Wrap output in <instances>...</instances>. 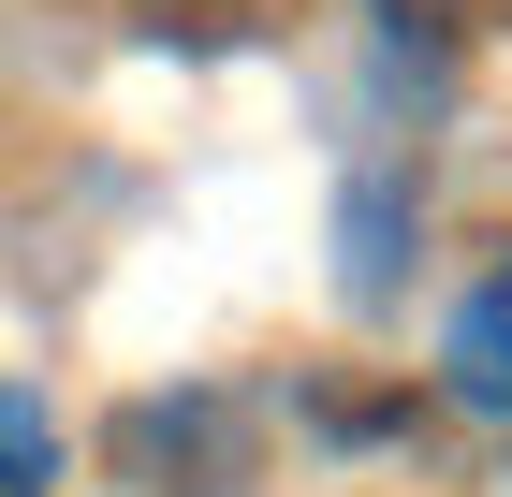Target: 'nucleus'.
Instances as JSON below:
<instances>
[{
  "instance_id": "1",
  "label": "nucleus",
  "mask_w": 512,
  "mask_h": 497,
  "mask_svg": "<svg viewBox=\"0 0 512 497\" xmlns=\"http://www.w3.org/2000/svg\"><path fill=\"white\" fill-rule=\"evenodd\" d=\"M118 483L132 497H235L249 483V424L220 410V395H147V410H118Z\"/></svg>"
},
{
  "instance_id": "2",
  "label": "nucleus",
  "mask_w": 512,
  "mask_h": 497,
  "mask_svg": "<svg viewBox=\"0 0 512 497\" xmlns=\"http://www.w3.org/2000/svg\"><path fill=\"white\" fill-rule=\"evenodd\" d=\"M439 381L469 395V410H512V264L454 307V337H439Z\"/></svg>"
},
{
  "instance_id": "3",
  "label": "nucleus",
  "mask_w": 512,
  "mask_h": 497,
  "mask_svg": "<svg viewBox=\"0 0 512 497\" xmlns=\"http://www.w3.org/2000/svg\"><path fill=\"white\" fill-rule=\"evenodd\" d=\"M44 468H59V424L0 381V497H44Z\"/></svg>"
},
{
  "instance_id": "4",
  "label": "nucleus",
  "mask_w": 512,
  "mask_h": 497,
  "mask_svg": "<svg viewBox=\"0 0 512 497\" xmlns=\"http://www.w3.org/2000/svg\"><path fill=\"white\" fill-rule=\"evenodd\" d=\"M381 30L425 44V59H454V44H469V0H381Z\"/></svg>"
}]
</instances>
